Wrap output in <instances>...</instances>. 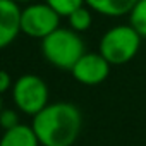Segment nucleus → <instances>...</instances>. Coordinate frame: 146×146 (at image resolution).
<instances>
[{"label":"nucleus","mask_w":146,"mask_h":146,"mask_svg":"<svg viewBox=\"0 0 146 146\" xmlns=\"http://www.w3.org/2000/svg\"><path fill=\"white\" fill-rule=\"evenodd\" d=\"M40 146H72L83 129L81 110L70 102L48 103L31 120Z\"/></svg>","instance_id":"obj_1"},{"label":"nucleus","mask_w":146,"mask_h":146,"mask_svg":"<svg viewBox=\"0 0 146 146\" xmlns=\"http://www.w3.org/2000/svg\"><path fill=\"white\" fill-rule=\"evenodd\" d=\"M41 53L50 65L70 70L86 53V46L79 33L60 26L45 40H41Z\"/></svg>","instance_id":"obj_2"},{"label":"nucleus","mask_w":146,"mask_h":146,"mask_svg":"<svg viewBox=\"0 0 146 146\" xmlns=\"http://www.w3.org/2000/svg\"><path fill=\"white\" fill-rule=\"evenodd\" d=\"M141 41L143 38L131 24H117L103 33L98 52L110 65H124L137 55Z\"/></svg>","instance_id":"obj_3"},{"label":"nucleus","mask_w":146,"mask_h":146,"mask_svg":"<svg viewBox=\"0 0 146 146\" xmlns=\"http://www.w3.org/2000/svg\"><path fill=\"white\" fill-rule=\"evenodd\" d=\"M11 91H12V100L16 108L24 115L35 117L50 103L48 84L45 83L43 78L36 74H23L14 81V86Z\"/></svg>","instance_id":"obj_4"},{"label":"nucleus","mask_w":146,"mask_h":146,"mask_svg":"<svg viewBox=\"0 0 146 146\" xmlns=\"http://www.w3.org/2000/svg\"><path fill=\"white\" fill-rule=\"evenodd\" d=\"M60 16L45 2H33L21 9V33L28 38L45 40L60 28Z\"/></svg>","instance_id":"obj_5"},{"label":"nucleus","mask_w":146,"mask_h":146,"mask_svg":"<svg viewBox=\"0 0 146 146\" xmlns=\"http://www.w3.org/2000/svg\"><path fill=\"white\" fill-rule=\"evenodd\" d=\"M110 67L112 65L103 58L100 52H86L70 69V74L79 84L96 86L108 78Z\"/></svg>","instance_id":"obj_6"},{"label":"nucleus","mask_w":146,"mask_h":146,"mask_svg":"<svg viewBox=\"0 0 146 146\" xmlns=\"http://www.w3.org/2000/svg\"><path fill=\"white\" fill-rule=\"evenodd\" d=\"M21 35V7L12 0H0V50Z\"/></svg>","instance_id":"obj_7"},{"label":"nucleus","mask_w":146,"mask_h":146,"mask_svg":"<svg viewBox=\"0 0 146 146\" xmlns=\"http://www.w3.org/2000/svg\"><path fill=\"white\" fill-rule=\"evenodd\" d=\"M84 4L91 11L107 17H122L131 14L137 0H84Z\"/></svg>","instance_id":"obj_8"},{"label":"nucleus","mask_w":146,"mask_h":146,"mask_svg":"<svg viewBox=\"0 0 146 146\" xmlns=\"http://www.w3.org/2000/svg\"><path fill=\"white\" fill-rule=\"evenodd\" d=\"M0 146H40V143L33 127L21 124L11 131H4L0 137Z\"/></svg>","instance_id":"obj_9"},{"label":"nucleus","mask_w":146,"mask_h":146,"mask_svg":"<svg viewBox=\"0 0 146 146\" xmlns=\"http://www.w3.org/2000/svg\"><path fill=\"white\" fill-rule=\"evenodd\" d=\"M67 23H69V28L76 33H84L91 28V23H93V16H91V9L83 5L79 7L78 11H74L69 17H67Z\"/></svg>","instance_id":"obj_10"},{"label":"nucleus","mask_w":146,"mask_h":146,"mask_svg":"<svg viewBox=\"0 0 146 146\" xmlns=\"http://www.w3.org/2000/svg\"><path fill=\"white\" fill-rule=\"evenodd\" d=\"M129 24L143 40H146V0H137V4L129 14Z\"/></svg>","instance_id":"obj_11"},{"label":"nucleus","mask_w":146,"mask_h":146,"mask_svg":"<svg viewBox=\"0 0 146 146\" xmlns=\"http://www.w3.org/2000/svg\"><path fill=\"white\" fill-rule=\"evenodd\" d=\"M45 4L52 7L60 17H69L74 11L86 5L84 0H45Z\"/></svg>","instance_id":"obj_12"},{"label":"nucleus","mask_w":146,"mask_h":146,"mask_svg":"<svg viewBox=\"0 0 146 146\" xmlns=\"http://www.w3.org/2000/svg\"><path fill=\"white\" fill-rule=\"evenodd\" d=\"M23 122L19 120V110H12V108H4L0 113V127L4 131H11L17 125H21Z\"/></svg>","instance_id":"obj_13"},{"label":"nucleus","mask_w":146,"mask_h":146,"mask_svg":"<svg viewBox=\"0 0 146 146\" xmlns=\"http://www.w3.org/2000/svg\"><path fill=\"white\" fill-rule=\"evenodd\" d=\"M12 86H14V83H12V78H11V74H9L7 70L0 69V95H4L5 91L12 90Z\"/></svg>","instance_id":"obj_14"},{"label":"nucleus","mask_w":146,"mask_h":146,"mask_svg":"<svg viewBox=\"0 0 146 146\" xmlns=\"http://www.w3.org/2000/svg\"><path fill=\"white\" fill-rule=\"evenodd\" d=\"M12 2H16V4H33L35 0H12Z\"/></svg>","instance_id":"obj_15"},{"label":"nucleus","mask_w":146,"mask_h":146,"mask_svg":"<svg viewBox=\"0 0 146 146\" xmlns=\"http://www.w3.org/2000/svg\"><path fill=\"white\" fill-rule=\"evenodd\" d=\"M2 110H4V105H2V95H0V113H2Z\"/></svg>","instance_id":"obj_16"}]
</instances>
